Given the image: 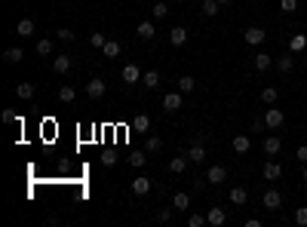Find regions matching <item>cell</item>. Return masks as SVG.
I'll use <instances>...</instances> for the list:
<instances>
[{
    "label": "cell",
    "mask_w": 307,
    "mask_h": 227,
    "mask_svg": "<svg viewBox=\"0 0 307 227\" xmlns=\"http://www.w3.org/2000/svg\"><path fill=\"white\" fill-rule=\"evenodd\" d=\"M283 151V141L277 138V135H267V138H264V154H270V157H277Z\"/></svg>",
    "instance_id": "cell-16"
},
{
    "label": "cell",
    "mask_w": 307,
    "mask_h": 227,
    "mask_svg": "<svg viewBox=\"0 0 307 227\" xmlns=\"http://www.w3.org/2000/svg\"><path fill=\"white\" fill-rule=\"evenodd\" d=\"M270 65H274V59H270L267 52H258V55H255V68H258V71H267Z\"/></svg>",
    "instance_id": "cell-32"
},
{
    "label": "cell",
    "mask_w": 307,
    "mask_h": 227,
    "mask_svg": "<svg viewBox=\"0 0 307 227\" xmlns=\"http://www.w3.org/2000/svg\"><path fill=\"white\" fill-rule=\"evenodd\" d=\"M132 194L135 197H147V194H151V178H144V175H139V178H132Z\"/></svg>",
    "instance_id": "cell-3"
},
{
    "label": "cell",
    "mask_w": 307,
    "mask_h": 227,
    "mask_svg": "<svg viewBox=\"0 0 307 227\" xmlns=\"http://www.w3.org/2000/svg\"><path fill=\"white\" fill-rule=\"evenodd\" d=\"M218 6H221V3H218V0H203V6H200V13H203V16H215V13H218Z\"/></svg>",
    "instance_id": "cell-33"
},
{
    "label": "cell",
    "mask_w": 307,
    "mask_h": 227,
    "mask_svg": "<svg viewBox=\"0 0 307 227\" xmlns=\"http://www.w3.org/2000/svg\"><path fill=\"white\" fill-rule=\"evenodd\" d=\"M151 129V117L147 114H135L132 117V132H147Z\"/></svg>",
    "instance_id": "cell-14"
},
{
    "label": "cell",
    "mask_w": 307,
    "mask_h": 227,
    "mask_svg": "<svg viewBox=\"0 0 307 227\" xmlns=\"http://www.w3.org/2000/svg\"><path fill=\"white\" fill-rule=\"evenodd\" d=\"M188 224H190V227H203V224H209V221H206V215H197V212H190Z\"/></svg>",
    "instance_id": "cell-38"
},
{
    "label": "cell",
    "mask_w": 307,
    "mask_h": 227,
    "mask_svg": "<svg viewBox=\"0 0 307 227\" xmlns=\"http://www.w3.org/2000/svg\"><path fill=\"white\" fill-rule=\"evenodd\" d=\"M55 37H59V40H65V43H71V40L77 37V34H74L71 28H59V31H55Z\"/></svg>",
    "instance_id": "cell-37"
},
{
    "label": "cell",
    "mask_w": 307,
    "mask_h": 227,
    "mask_svg": "<svg viewBox=\"0 0 307 227\" xmlns=\"http://www.w3.org/2000/svg\"><path fill=\"white\" fill-rule=\"evenodd\" d=\"M206 221H209L212 227H221V224L227 221V215H224V209H221V206H212V209L206 212Z\"/></svg>",
    "instance_id": "cell-6"
},
{
    "label": "cell",
    "mask_w": 307,
    "mask_h": 227,
    "mask_svg": "<svg viewBox=\"0 0 307 227\" xmlns=\"http://www.w3.org/2000/svg\"><path fill=\"white\" fill-rule=\"evenodd\" d=\"M304 184H307V163H304Z\"/></svg>",
    "instance_id": "cell-46"
},
{
    "label": "cell",
    "mask_w": 307,
    "mask_h": 227,
    "mask_svg": "<svg viewBox=\"0 0 307 227\" xmlns=\"http://www.w3.org/2000/svg\"><path fill=\"white\" fill-rule=\"evenodd\" d=\"M120 77H123V83H139L142 80V71H139V65H126Z\"/></svg>",
    "instance_id": "cell-10"
},
{
    "label": "cell",
    "mask_w": 307,
    "mask_h": 227,
    "mask_svg": "<svg viewBox=\"0 0 307 227\" xmlns=\"http://www.w3.org/2000/svg\"><path fill=\"white\" fill-rule=\"evenodd\" d=\"M169 43H172V46H185V43H188V28H172V31H169Z\"/></svg>",
    "instance_id": "cell-9"
},
{
    "label": "cell",
    "mask_w": 307,
    "mask_h": 227,
    "mask_svg": "<svg viewBox=\"0 0 307 227\" xmlns=\"http://www.w3.org/2000/svg\"><path fill=\"white\" fill-rule=\"evenodd\" d=\"M218 3H231V0H218Z\"/></svg>",
    "instance_id": "cell-47"
},
{
    "label": "cell",
    "mask_w": 307,
    "mask_h": 227,
    "mask_svg": "<svg viewBox=\"0 0 307 227\" xmlns=\"http://www.w3.org/2000/svg\"><path fill=\"white\" fill-rule=\"evenodd\" d=\"M101 163H105V166H108V169H111V166H114V163H117V157H114V154H105V157H101Z\"/></svg>",
    "instance_id": "cell-45"
},
{
    "label": "cell",
    "mask_w": 307,
    "mask_h": 227,
    "mask_svg": "<svg viewBox=\"0 0 307 227\" xmlns=\"http://www.w3.org/2000/svg\"><path fill=\"white\" fill-rule=\"evenodd\" d=\"M34 28H37V25H34V19H22L19 22V37H34Z\"/></svg>",
    "instance_id": "cell-18"
},
{
    "label": "cell",
    "mask_w": 307,
    "mask_h": 227,
    "mask_svg": "<svg viewBox=\"0 0 307 227\" xmlns=\"http://www.w3.org/2000/svg\"><path fill=\"white\" fill-rule=\"evenodd\" d=\"M224 178H227V169H224V166H212L209 172H206V181H209V184H221Z\"/></svg>",
    "instance_id": "cell-12"
},
{
    "label": "cell",
    "mask_w": 307,
    "mask_h": 227,
    "mask_svg": "<svg viewBox=\"0 0 307 227\" xmlns=\"http://www.w3.org/2000/svg\"><path fill=\"white\" fill-rule=\"evenodd\" d=\"M188 160H190V163H203V160H206V147H203V141H194V144H190Z\"/></svg>",
    "instance_id": "cell-8"
},
{
    "label": "cell",
    "mask_w": 307,
    "mask_h": 227,
    "mask_svg": "<svg viewBox=\"0 0 307 227\" xmlns=\"http://www.w3.org/2000/svg\"><path fill=\"white\" fill-rule=\"evenodd\" d=\"M142 83H144V89H157V86H160V74H157V71H147V74L142 77Z\"/></svg>",
    "instance_id": "cell-28"
},
{
    "label": "cell",
    "mask_w": 307,
    "mask_h": 227,
    "mask_svg": "<svg viewBox=\"0 0 307 227\" xmlns=\"http://www.w3.org/2000/svg\"><path fill=\"white\" fill-rule=\"evenodd\" d=\"M280 206H283V194H280V190H267V194H264V209L277 212Z\"/></svg>",
    "instance_id": "cell-7"
},
{
    "label": "cell",
    "mask_w": 307,
    "mask_h": 227,
    "mask_svg": "<svg viewBox=\"0 0 307 227\" xmlns=\"http://www.w3.org/2000/svg\"><path fill=\"white\" fill-rule=\"evenodd\" d=\"M295 224H307V206H301V209H295Z\"/></svg>",
    "instance_id": "cell-40"
},
{
    "label": "cell",
    "mask_w": 307,
    "mask_h": 227,
    "mask_svg": "<svg viewBox=\"0 0 307 227\" xmlns=\"http://www.w3.org/2000/svg\"><path fill=\"white\" fill-rule=\"evenodd\" d=\"M105 89H108V86H105V80L93 77V80L86 83V95H89V98H101V95H105Z\"/></svg>",
    "instance_id": "cell-4"
},
{
    "label": "cell",
    "mask_w": 307,
    "mask_h": 227,
    "mask_svg": "<svg viewBox=\"0 0 307 227\" xmlns=\"http://www.w3.org/2000/svg\"><path fill=\"white\" fill-rule=\"evenodd\" d=\"M154 22H139V37L142 40H154Z\"/></svg>",
    "instance_id": "cell-23"
},
{
    "label": "cell",
    "mask_w": 307,
    "mask_h": 227,
    "mask_svg": "<svg viewBox=\"0 0 307 227\" xmlns=\"http://www.w3.org/2000/svg\"><path fill=\"white\" fill-rule=\"evenodd\" d=\"M236 154H249V147H252V141H249V135H236V138L231 141Z\"/></svg>",
    "instance_id": "cell-19"
},
{
    "label": "cell",
    "mask_w": 307,
    "mask_h": 227,
    "mask_svg": "<svg viewBox=\"0 0 307 227\" xmlns=\"http://www.w3.org/2000/svg\"><path fill=\"white\" fill-rule=\"evenodd\" d=\"M144 151H147V154H160V151H163V141L157 138V135H151V138H147V144H144Z\"/></svg>",
    "instance_id": "cell-34"
},
{
    "label": "cell",
    "mask_w": 307,
    "mask_h": 227,
    "mask_svg": "<svg viewBox=\"0 0 307 227\" xmlns=\"http://www.w3.org/2000/svg\"><path fill=\"white\" fill-rule=\"evenodd\" d=\"M172 206H175V209H190V194H185V190H178V194L172 197Z\"/></svg>",
    "instance_id": "cell-26"
},
{
    "label": "cell",
    "mask_w": 307,
    "mask_h": 227,
    "mask_svg": "<svg viewBox=\"0 0 307 227\" xmlns=\"http://www.w3.org/2000/svg\"><path fill=\"white\" fill-rule=\"evenodd\" d=\"M261 175H264L267 181H277V178L283 175V166H280V163H274V160H270V163H264V169H261Z\"/></svg>",
    "instance_id": "cell-11"
},
{
    "label": "cell",
    "mask_w": 307,
    "mask_h": 227,
    "mask_svg": "<svg viewBox=\"0 0 307 227\" xmlns=\"http://www.w3.org/2000/svg\"><path fill=\"white\" fill-rule=\"evenodd\" d=\"M280 9L283 13H295V9H298V0H280Z\"/></svg>",
    "instance_id": "cell-39"
},
{
    "label": "cell",
    "mask_w": 307,
    "mask_h": 227,
    "mask_svg": "<svg viewBox=\"0 0 307 227\" xmlns=\"http://www.w3.org/2000/svg\"><path fill=\"white\" fill-rule=\"evenodd\" d=\"M185 169H188V157H172V160H169V172L181 175Z\"/></svg>",
    "instance_id": "cell-21"
},
{
    "label": "cell",
    "mask_w": 307,
    "mask_h": 227,
    "mask_svg": "<svg viewBox=\"0 0 307 227\" xmlns=\"http://www.w3.org/2000/svg\"><path fill=\"white\" fill-rule=\"evenodd\" d=\"M166 13H169L166 3H154V6H151V16H154V19H166Z\"/></svg>",
    "instance_id": "cell-36"
},
{
    "label": "cell",
    "mask_w": 307,
    "mask_h": 227,
    "mask_svg": "<svg viewBox=\"0 0 307 227\" xmlns=\"http://www.w3.org/2000/svg\"><path fill=\"white\" fill-rule=\"evenodd\" d=\"M307 49V37L304 34H292V40H289V52H301Z\"/></svg>",
    "instance_id": "cell-20"
},
{
    "label": "cell",
    "mask_w": 307,
    "mask_h": 227,
    "mask_svg": "<svg viewBox=\"0 0 307 227\" xmlns=\"http://www.w3.org/2000/svg\"><path fill=\"white\" fill-rule=\"evenodd\" d=\"M144 163H147V151H135V154H129V166L142 169Z\"/></svg>",
    "instance_id": "cell-31"
},
{
    "label": "cell",
    "mask_w": 307,
    "mask_h": 227,
    "mask_svg": "<svg viewBox=\"0 0 307 227\" xmlns=\"http://www.w3.org/2000/svg\"><path fill=\"white\" fill-rule=\"evenodd\" d=\"M16 95H19L22 101H31V98H34V83H19V86H16Z\"/></svg>",
    "instance_id": "cell-22"
},
{
    "label": "cell",
    "mask_w": 307,
    "mask_h": 227,
    "mask_svg": "<svg viewBox=\"0 0 307 227\" xmlns=\"http://www.w3.org/2000/svg\"><path fill=\"white\" fill-rule=\"evenodd\" d=\"M277 98H280V89H274V86H264V89H261V101H264V105H274Z\"/></svg>",
    "instance_id": "cell-27"
},
{
    "label": "cell",
    "mask_w": 307,
    "mask_h": 227,
    "mask_svg": "<svg viewBox=\"0 0 307 227\" xmlns=\"http://www.w3.org/2000/svg\"><path fill=\"white\" fill-rule=\"evenodd\" d=\"M283 123H286V114H283L280 108H267L264 111V126L267 129H280Z\"/></svg>",
    "instance_id": "cell-1"
},
{
    "label": "cell",
    "mask_w": 307,
    "mask_h": 227,
    "mask_svg": "<svg viewBox=\"0 0 307 227\" xmlns=\"http://www.w3.org/2000/svg\"><path fill=\"white\" fill-rule=\"evenodd\" d=\"M181 108V92H166L163 95V111L166 114H175Z\"/></svg>",
    "instance_id": "cell-5"
},
{
    "label": "cell",
    "mask_w": 307,
    "mask_h": 227,
    "mask_svg": "<svg viewBox=\"0 0 307 227\" xmlns=\"http://www.w3.org/2000/svg\"><path fill=\"white\" fill-rule=\"evenodd\" d=\"M231 203L234 206H246L249 203V190L246 187H231Z\"/></svg>",
    "instance_id": "cell-17"
},
{
    "label": "cell",
    "mask_w": 307,
    "mask_h": 227,
    "mask_svg": "<svg viewBox=\"0 0 307 227\" xmlns=\"http://www.w3.org/2000/svg\"><path fill=\"white\" fill-rule=\"evenodd\" d=\"M105 40H108V37H105V34H93V37H89V43H93V46H98V49H101V46H105Z\"/></svg>",
    "instance_id": "cell-42"
},
{
    "label": "cell",
    "mask_w": 307,
    "mask_h": 227,
    "mask_svg": "<svg viewBox=\"0 0 307 227\" xmlns=\"http://www.w3.org/2000/svg\"><path fill=\"white\" fill-rule=\"evenodd\" d=\"M243 34H246V43H249V46H261V43H264V37H267V34H264V28H258V25L246 28Z\"/></svg>",
    "instance_id": "cell-2"
},
{
    "label": "cell",
    "mask_w": 307,
    "mask_h": 227,
    "mask_svg": "<svg viewBox=\"0 0 307 227\" xmlns=\"http://www.w3.org/2000/svg\"><path fill=\"white\" fill-rule=\"evenodd\" d=\"M34 49H37V55H52V40L43 37V40H37V46H34Z\"/></svg>",
    "instance_id": "cell-35"
},
{
    "label": "cell",
    "mask_w": 307,
    "mask_h": 227,
    "mask_svg": "<svg viewBox=\"0 0 307 227\" xmlns=\"http://www.w3.org/2000/svg\"><path fill=\"white\" fill-rule=\"evenodd\" d=\"M160 221H163V224H172V209H163V212H160Z\"/></svg>",
    "instance_id": "cell-43"
},
{
    "label": "cell",
    "mask_w": 307,
    "mask_h": 227,
    "mask_svg": "<svg viewBox=\"0 0 307 227\" xmlns=\"http://www.w3.org/2000/svg\"><path fill=\"white\" fill-rule=\"evenodd\" d=\"M194 77H178V92L181 95H188V92H194Z\"/></svg>",
    "instance_id": "cell-29"
},
{
    "label": "cell",
    "mask_w": 307,
    "mask_h": 227,
    "mask_svg": "<svg viewBox=\"0 0 307 227\" xmlns=\"http://www.w3.org/2000/svg\"><path fill=\"white\" fill-rule=\"evenodd\" d=\"M120 40H105V46H101V55H105V59H117L120 55Z\"/></svg>",
    "instance_id": "cell-15"
},
{
    "label": "cell",
    "mask_w": 307,
    "mask_h": 227,
    "mask_svg": "<svg viewBox=\"0 0 307 227\" xmlns=\"http://www.w3.org/2000/svg\"><path fill=\"white\" fill-rule=\"evenodd\" d=\"M277 68H280V71H283V74H289V71H292V68H295V59H292V52H286V55H280V59H277Z\"/></svg>",
    "instance_id": "cell-25"
},
{
    "label": "cell",
    "mask_w": 307,
    "mask_h": 227,
    "mask_svg": "<svg viewBox=\"0 0 307 227\" xmlns=\"http://www.w3.org/2000/svg\"><path fill=\"white\" fill-rule=\"evenodd\" d=\"M295 157H298V160H301V163H307V144H301V147H298V151H295Z\"/></svg>",
    "instance_id": "cell-44"
},
{
    "label": "cell",
    "mask_w": 307,
    "mask_h": 227,
    "mask_svg": "<svg viewBox=\"0 0 307 227\" xmlns=\"http://www.w3.org/2000/svg\"><path fill=\"white\" fill-rule=\"evenodd\" d=\"M71 59H68V55H55V59H52V71L55 74H68V71H71Z\"/></svg>",
    "instance_id": "cell-13"
},
{
    "label": "cell",
    "mask_w": 307,
    "mask_h": 227,
    "mask_svg": "<svg viewBox=\"0 0 307 227\" xmlns=\"http://www.w3.org/2000/svg\"><path fill=\"white\" fill-rule=\"evenodd\" d=\"M3 59H6V62H9V65H19V62H22V59H25V52H22V49H19V46H9V49H6V52H3Z\"/></svg>",
    "instance_id": "cell-24"
},
{
    "label": "cell",
    "mask_w": 307,
    "mask_h": 227,
    "mask_svg": "<svg viewBox=\"0 0 307 227\" xmlns=\"http://www.w3.org/2000/svg\"><path fill=\"white\" fill-rule=\"evenodd\" d=\"M74 98H77V89H74V86H62V89H59V101H65V105H71Z\"/></svg>",
    "instance_id": "cell-30"
},
{
    "label": "cell",
    "mask_w": 307,
    "mask_h": 227,
    "mask_svg": "<svg viewBox=\"0 0 307 227\" xmlns=\"http://www.w3.org/2000/svg\"><path fill=\"white\" fill-rule=\"evenodd\" d=\"M3 123H22V120H19V114H16V111H9V108H6V111H3Z\"/></svg>",
    "instance_id": "cell-41"
}]
</instances>
